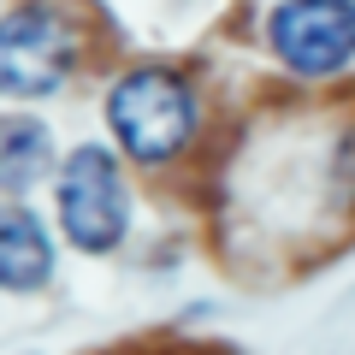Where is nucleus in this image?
<instances>
[{"mask_svg":"<svg viewBox=\"0 0 355 355\" xmlns=\"http://www.w3.org/2000/svg\"><path fill=\"white\" fill-rule=\"evenodd\" d=\"M53 202H60V225L65 243L83 254H113L130 231V190H125V172L107 148L83 142V148L65 154L60 166V184H53Z\"/></svg>","mask_w":355,"mask_h":355,"instance_id":"nucleus-2","label":"nucleus"},{"mask_svg":"<svg viewBox=\"0 0 355 355\" xmlns=\"http://www.w3.org/2000/svg\"><path fill=\"white\" fill-rule=\"evenodd\" d=\"M53 166V137L30 113H0V196H24Z\"/></svg>","mask_w":355,"mask_h":355,"instance_id":"nucleus-6","label":"nucleus"},{"mask_svg":"<svg viewBox=\"0 0 355 355\" xmlns=\"http://www.w3.org/2000/svg\"><path fill=\"white\" fill-rule=\"evenodd\" d=\"M77 24L53 6H18L0 18V95L42 101L77 71Z\"/></svg>","mask_w":355,"mask_h":355,"instance_id":"nucleus-3","label":"nucleus"},{"mask_svg":"<svg viewBox=\"0 0 355 355\" xmlns=\"http://www.w3.org/2000/svg\"><path fill=\"white\" fill-rule=\"evenodd\" d=\"M107 125H113L119 148L130 160L160 166L196 137V89L166 65L125 71L113 83V95H107Z\"/></svg>","mask_w":355,"mask_h":355,"instance_id":"nucleus-1","label":"nucleus"},{"mask_svg":"<svg viewBox=\"0 0 355 355\" xmlns=\"http://www.w3.org/2000/svg\"><path fill=\"white\" fill-rule=\"evenodd\" d=\"M272 53L296 77H338L355 60V6L349 0H284L272 12Z\"/></svg>","mask_w":355,"mask_h":355,"instance_id":"nucleus-4","label":"nucleus"},{"mask_svg":"<svg viewBox=\"0 0 355 355\" xmlns=\"http://www.w3.org/2000/svg\"><path fill=\"white\" fill-rule=\"evenodd\" d=\"M53 279V243L48 231H42V219L30 214V207L6 202L0 207V291H42V284Z\"/></svg>","mask_w":355,"mask_h":355,"instance_id":"nucleus-5","label":"nucleus"}]
</instances>
